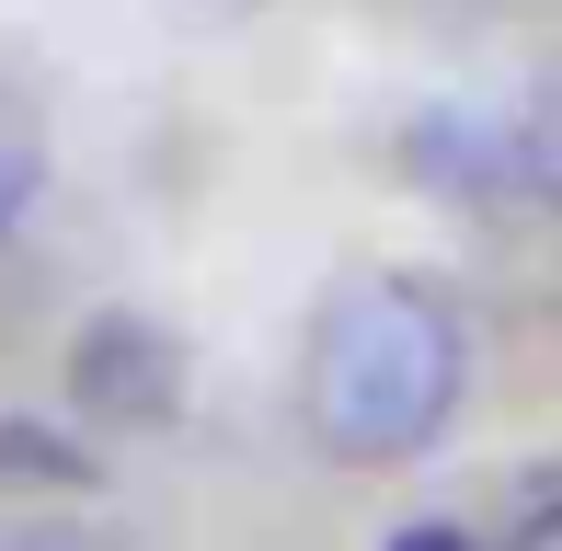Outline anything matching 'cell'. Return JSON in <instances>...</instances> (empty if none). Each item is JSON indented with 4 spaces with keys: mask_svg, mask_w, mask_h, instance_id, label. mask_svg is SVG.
Returning a JSON list of instances; mask_svg holds the SVG:
<instances>
[{
    "mask_svg": "<svg viewBox=\"0 0 562 551\" xmlns=\"http://www.w3.org/2000/svg\"><path fill=\"white\" fill-rule=\"evenodd\" d=\"M35 195H46V115L0 81V241L23 230V207H35Z\"/></svg>",
    "mask_w": 562,
    "mask_h": 551,
    "instance_id": "obj_3",
    "label": "cell"
},
{
    "mask_svg": "<svg viewBox=\"0 0 562 551\" xmlns=\"http://www.w3.org/2000/svg\"><path fill=\"white\" fill-rule=\"evenodd\" d=\"M459 391H471V334L425 276H345L311 311L299 345V425L322 460L391 471L448 437Z\"/></svg>",
    "mask_w": 562,
    "mask_h": 551,
    "instance_id": "obj_1",
    "label": "cell"
},
{
    "mask_svg": "<svg viewBox=\"0 0 562 551\" xmlns=\"http://www.w3.org/2000/svg\"><path fill=\"white\" fill-rule=\"evenodd\" d=\"M505 161H517V184L540 195V207H562V81H551L540 104L517 115V138H505Z\"/></svg>",
    "mask_w": 562,
    "mask_h": 551,
    "instance_id": "obj_4",
    "label": "cell"
},
{
    "mask_svg": "<svg viewBox=\"0 0 562 551\" xmlns=\"http://www.w3.org/2000/svg\"><path fill=\"white\" fill-rule=\"evenodd\" d=\"M69 391H81L104 425H172L184 380H172V345L149 334L138 311H104L81 345H69Z\"/></svg>",
    "mask_w": 562,
    "mask_h": 551,
    "instance_id": "obj_2",
    "label": "cell"
},
{
    "mask_svg": "<svg viewBox=\"0 0 562 551\" xmlns=\"http://www.w3.org/2000/svg\"><path fill=\"white\" fill-rule=\"evenodd\" d=\"M379 551H482V540H471V529H448V517H414V529H391Z\"/></svg>",
    "mask_w": 562,
    "mask_h": 551,
    "instance_id": "obj_5",
    "label": "cell"
},
{
    "mask_svg": "<svg viewBox=\"0 0 562 551\" xmlns=\"http://www.w3.org/2000/svg\"><path fill=\"white\" fill-rule=\"evenodd\" d=\"M505 551H562V506H540V517H528V529L505 540Z\"/></svg>",
    "mask_w": 562,
    "mask_h": 551,
    "instance_id": "obj_6",
    "label": "cell"
}]
</instances>
